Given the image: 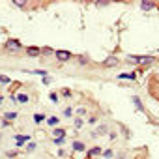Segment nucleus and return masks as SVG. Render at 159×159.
I'll list each match as a JSON object with an SVG mask.
<instances>
[{
	"mask_svg": "<svg viewBox=\"0 0 159 159\" xmlns=\"http://www.w3.org/2000/svg\"><path fill=\"white\" fill-rule=\"evenodd\" d=\"M23 45L17 41V39H8V43H6V49L8 51H21Z\"/></svg>",
	"mask_w": 159,
	"mask_h": 159,
	"instance_id": "obj_1",
	"label": "nucleus"
},
{
	"mask_svg": "<svg viewBox=\"0 0 159 159\" xmlns=\"http://www.w3.org/2000/svg\"><path fill=\"white\" fill-rule=\"evenodd\" d=\"M56 58L60 60V62H68V60L71 58V53H68V51H56Z\"/></svg>",
	"mask_w": 159,
	"mask_h": 159,
	"instance_id": "obj_2",
	"label": "nucleus"
},
{
	"mask_svg": "<svg viewBox=\"0 0 159 159\" xmlns=\"http://www.w3.org/2000/svg\"><path fill=\"white\" fill-rule=\"evenodd\" d=\"M103 66L105 68H114V66H118V58L116 56H109V58L103 62Z\"/></svg>",
	"mask_w": 159,
	"mask_h": 159,
	"instance_id": "obj_3",
	"label": "nucleus"
},
{
	"mask_svg": "<svg viewBox=\"0 0 159 159\" xmlns=\"http://www.w3.org/2000/svg\"><path fill=\"white\" fill-rule=\"evenodd\" d=\"M26 53H28V56H38V54H41V49H38V47H28Z\"/></svg>",
	"mask_w": 159,
	"mask_h": 159,
	"instance_id": "obj_4",
	"label": "nucleus"
},
{
	"mask_svg": "<svg viewBox=\"0 0 159 159\" xmlns=\"http://www.w3.org/2000/svg\"><path fill=\"white\" fill-rule=\"evenodd\" d=\"M140 8L144 9V11H148V9H153V8H155V4H153V2H148V0H144V2L140 4Z\"/></svg>",
	"mask_w": 159,
	"mask_h": 159,
	"instance_id": "obj_5",
	"label": "nucleus"
},
{
	"mask_svg": "<svg viewBox=\"0 0 159 159\" xmlns=\"http://www.w3.org/2000/svg\"><path fill=\"white\" fill-rule=\"evenodd\" d=\"M118 79H127V81H135V73H120Z\"/></svg>",
	"mask_w": 159,
	"mask_h": 159,
	"instance_id": "obj_6",
	"label": "nucleus"
},
{
	"mask_svg": "<svg viewBox=\"0 0 159 159\" xmlns=\"http://www.w3.org/2000/svg\"><path fill=\"white\" fill-rule=\"evenodd\" d=\"M84 148H86V146L83 144V142H79V140H77V142H73V150H75V152H83Z\"/></svg>",
	"mask_w": 159,
	"mask_h": 159,
	"instance_id": "obj_7",
	"label": "nucleus"
},
{
	"mask_svg": "<svg viewBox=\"0 0 159 159\" xmlns=\"http://www.w3.org/2000/svg\"><path fill=\"white\" fill-rule=\"evenodd\" d=\"M103 133H107V125H99L97 129L94 131V137H97V135H103Z\"/></svg>",
	"mask_w": 159,
	"mask_h": 159,
	"instance_id": "obj_8",
	"label": "nucleus"
},
{
	"mask_svg": "<svg viewBox=\"0 0 159 159\" xmlns=\"http://www.w3.org/2000/svg\"><path fill=\"white\" fill-rule=\"evenodd\" d=\"M133 103H135V105H137V109H138V111H142V109H144V107H142V103H140V99H138V97H137V96H135V97H133Z\"/></svg>",
	"mask_w": 159,
	"mask_h": 159,
	"instance_id": "obj_9",
	"label": "nucleus"
},
{
	"mask_svg": "<svg viewBox=\"0 0 159 159\" xmlns=\"http://www.w3.org/2000/svg\"><path fill=\"white\" fill-rule=\"evenodd\" d=\"M28 138H30L28 135H24V137L19 135V137H15V140H17V144H23V142H24V140H28Z\"/></svg>",
	"mask_w": 159,
	"mask_h": 159,
	"instance_id": "obj_10",
	"label": "nucleus"
},
{
	"mask_svg": "<svg viewBox=\"0 0 159 159\" xmlns=\"http://www.w3.org/2000/svg\"><path fill=\"white\" fill-rule=\"evenodd\" d=\"M4 118H6V120H15V118H17V112H6Z\"/></svg>",
	"mask_w": 159,
	"mask_h": 159,
	"instance_id": "obj_11",
	"label": "nucleus"
},
{
	"mask_svg": "<svg viewBox=\"0 0 159 159\" xmlns=\"http://www.w3.org/2000/svg\"><path fill=\"white\" fill-rule=\"evenodd\" d=\"M43 120H45V116H43V114H34V122H36V124H41Z\"/></svg>",
	"mask_w": 159,
	"mask_h": 159,
	"instance_id": "obj_12",
	"label": "nucleus"
},
{
	"mask_svg": "<svg viewBox=\"0 0 159 159\" xmlns=\"http://www.w3.org/2000/svg\"><path fill=\"white\" fill-rule=\"evenodd\" d=\"M54 135L58 137V138H64L66 137V131L64 129H54Z\"/></svg>",
	"mask_w": 159,
	"mask_h": 159,
	"instance_id": "obj_13",
	"label": "nucleus"
},
{
	"mask_svg": "<svg viewBox=\"0 0 159 159\" xmlns=\"http://www.w3.org/2000/svg\"><path fill=\"white\" fill-rule=\"evenodd\" d=\"M152 62H153L152 56H142V60H140V64H152Z\"/></svg>",
	"mask_w": 159,
	"mask_h": 159,
	"instance_id": "obj_14",
	"label": "nucleus"
},
{
	"mask_svg": "<svg viewBox=\"0 0 159 159\" xmlns=\"http://www.w3.org/2000/svg\"><path fill=\"white\" fill-rule=\"evenodd\" d=\"M47 122H49V125H56V124H58L60 120H58V118H56V116H51V118H49Z\"/></svg>",
	"mask_w": 159,
	"mask_h": 159,
	"instance_id": "obj_15",
	"label": "nucleus"
},
{
	"mask_svg": "<svg viewBox=\"0 0 159 159\" xmlns=\"http://www.w3.org/2000/svg\"><path fill=\"white\" fill-rule=\"evenodd\" d=\"M17 101H21V103H26V101H28V96H24V94L17 96Z\"/></svg>",
	"mask_w": 159,
	"mask_h": 159,
	"instance_id": "obj_16",
	"label": "nucleus"
},
{
	"mask_svg": "<svg viewBox=\"0 0 159 159\" xmlns=\"http://www.w3.org/2000/svg\"><path fill=\"white\" fill-rule=\"evenodd\" d=\"M13 4H15V6H19V8H24V6H26V2H24V0H13Z\"/></svg>",
	"mask_w": 159,
	"mask_h": 159,
	"instance_id": "obj_17",
	"label": "nucleus"
},
{
	"mask_svg": "<svg viewBox=\"0 0 159 159\" xmlns=\"http://www.w3.org/2000/svg\"><path fill=\"white\" fill-rule=\"evenodd\" d=\"M97 153H101V148H92V150H90V155H97Z\"/></svg>",
	"mask_w": 159,
	"mask_h": 159,
	"instance_id": "obj_18",
	"label": "nucleus"
},
{
	"mask_svg": "<svg viewBox=\"0 0 159 159\" xmlns=\"http://www.w3.org/2000/svg\"><path fill=\"white\" fill-rule=\"evenodd\" d=\"M8 83H9V79H8V77H4V75L0 77V84H8Z\"/></svg>",
	"mask_w": 159,
	"mask_h": 159,
	"instance_id": "obj_19",
	"label": "nucleus"
},
{
	"mask_svg": "<svg viewBox=\"0 0 159 159\" xmlns=\"http://www.w3.org/2000/svg\"><path fill=\"white\" fill-rule=\"evenodd\" d=\"M26 150H28V152H32V150H36V142H30V144L26 146Z\"/></svg>",
	"mask_w": 159,
	"mask_h": 159,
	"instance_id": "obj_20",
	"label": "nucleus"
},
{
	"mask_svg": "<svg viewBox=\"0 0 159 159\" xmlns=\"http://www.w3.org/2000/svg\"><path fill=\"white\" fill-rule=\"evenodd\" d=\"M41 53H43V54H51V53H53V49H49V47H45V49H41Z\"/></svg>",
	"mask_w": 159,
	"mask_h": 159,
	"instance_id": "obj_21",
	"label": "nucleus"
},
{
	"mask_svg": "<svg viewBox=\"0 0 159 159\" xmlns=\"http://www.w3.org/2000/svg\"><path fill=\"white\" fill-rule=\"evenodd\" d=\"M81 125H83V120H75V127H77V129H79Z\"/></svg>",
	"mask_w": 159,
	"mask_h": 159,
	"instance_id": "obj_22",
	"label": "nucleus"
},
{
	"mask_svg": "<svg viewBox=\"0 0 159 159\" xmlns=\"http://www.w3.org/2000/svg\"><path fill=\"white\" fill-rule=\"evenodd\" d=\"M54 142H56V144H64V138H58V137H56Z\"/></svg>",
	"mask_w": 159,
	"mask_h": 159,
	"instance_id": "obj_23",
	"label": "nucleus"
},
{
	"mask_svg": "<svg viewBox=\"0 0 159 159\" xmlns=\"http://www.w3.org/2000/svg\"><path fill=\"white\" fill-rule=\"evenodd\" d=\"M103 155H105V157H112V152L107 150V152H103Z\"/></svg>",
	"mask_w": 159,
	"mask_h": 159,
	"instance_id": "obj_24",
	"label": "nucleus"
},
{
	"mask_svg": "<svg viewBox=\"0 0 159 159\" xmlns=\"http://www.w3.org/2000/svg\"><path fill=\"white\" fill-rule=\"evenodd\" d=\"M51 99H53L54 103H56V101H58V96H56V94H51Z\"/></svg>",
	"mask_w": 159,
	"mask_h": 159,
	"instance_id": "obj_25",
	"label": "nucleus"
},
{
	"mask_svg": "<svg viewBox=\"0 0 159 159\" xmlns=\"http://www.w3.org/2000/svg\"><path fill=\"white\" fill-rule=\"evenodd\" d=\"M2 101H4V97H2V96H0V105H2Z\"/></svg>",
	"mask_w": 159,
	"mask_h": 159,
	"instance_id": "obj_26",
	"label": "nucleus"
}]
</instances>
